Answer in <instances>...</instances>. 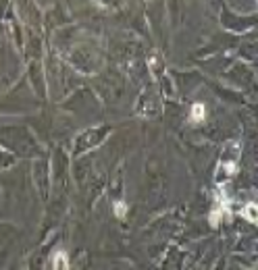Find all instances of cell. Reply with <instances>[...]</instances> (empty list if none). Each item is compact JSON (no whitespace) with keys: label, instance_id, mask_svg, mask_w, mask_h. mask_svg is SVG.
Segmentation results:
<instances>
[{"label":"cell","instance_id":"cell-2","mask_svg":"<svg viewBox=\"0 0 258 270\" xmlns=\"http://www.w3.org/2000/svg\"><path fill=\"white\" fill-rule=\"evenodd\" d=\"M241 214H244V218L246 221H250V222H256L258 221V210H256V204H246L244 206V210H241Z\"/></svg>","mask_w":258,"mask_h":270},{"label":"cell","instance_id":"cell-3","mask_svg":"<svg viewBox=\"0 0 258 270\" xmlns=\"http://www.w3.org/2000/svg\"><path fill=\"white\" fill-rule=\"evenodd\" d=\"M206 116V108H204V104H200V102H198V104H194L191 106V121L194 123H200L202 119Z\"/></svg>","mask_w":258,"mask_h":270},{"label":"cell","instance_id":"cell-4","mask_svg":"<svg viewBox=\"0 0 258 270\" xmlns=\"http://www.w3.org/2000/svg\"><path fill=\"white\" fill-rule=\"evenodd\" d=\"M125 212H127V206H125L123 202H117L115 204V214H117V218H123Z\"/></svg>","mask_w":258,"mask_h":270},{"label":"cell","instance_id":"cell-1","mask_svg":"<svg viewBox=\"0 0 258 270\" xmlns=\"http://www.w3.org/2000/svg\"><path fill=\"white\" fill-rule=\"evenodd\" d=\"M69 256L65 250H58L52 258V270H69Z\"/></svg>","mask_w":258,"mask_h":270}]
</instances>
